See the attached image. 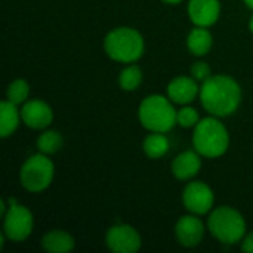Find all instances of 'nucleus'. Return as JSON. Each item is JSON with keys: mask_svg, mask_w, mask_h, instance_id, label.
Masks as SVG:
<instances>
[{"mask_svg": "<svg viewBox=\"0 0 253 253\" xmlns=\"http://www.w3.org/2000/svg\"><path fill=\"white\" fill-rule=\"evenodd\" d=\"M53 176V162L43 153L30 156L19 169V182L22 188L30 193H42L49 188Z\"/></svg>", "mask_w": 253, "mask_h": 253, "instance_id": "obj_6", "label": "nucleus"}, {"mask_svg": "<svg viewBox=\"0 0 253 253\" xmlns=\"http://www.w3.org/2000/svg\"><path fill=\"white\" fill-rule=\"evenodd\" d=\"M170 142L166 136V133L162 132H151L145 136L142 142V150L150 159H162L169 153Z\"/></svg>", "mask_w": 253, "mask_h": 253, "instance_id": "obj_18", "label": "nucleus"}, {"mask_svg": "<svg viewBox=\"0 0 253 253\" xmlns=\"http://www.w3.org/2000/svg\"><path fill=\"white\" fill-rule=\"evenodd\" d=\"M249 30L252 31V34H253V15H252V18H251V21H249Z\"/></svg>", "mask_w": 253, "mask_h": 253, "instance_id": "obj_27", "label": "nucleus"}, {"mask_svg": "<svg viewBox=\"0 0 253 253\" xmlns=\"http://www.w3.org/2000/svg\"><path fill=\"white\" fill-rule=\"evenodd\" d=\"M40 243L46 252L50 253H68L71 252L76 246L74 237L64 230L47 231L46 234H43Z\"/></svg>", "mask_w": 253, "mask_h": 253, "instance_id": "obj_15", "label": "nucleus"}, {"mask_svg": "<svg viewBox=\"0 0 253 253\" xmlns=\"http://www.w3.org/2000/svg\"><path fill=\"white\" fill-rule=\"evenodd\" d=\"M141 83H142V70L138 65L129 64L122 70L119 76V84L123 90L133 92L141 86Z\"/></svg>", "mask_w": 253, "mask_h": 253, "instance_id": "obj_20", "label": "nucleus"}, {"mask_svg": "<svg viewBox=\"0 0 253 253\" xmlns=\"http://www.w3.org/2000/svg\"><path fill=\"white\" fill-rule=\"evenodd\" d=\"M28 95H30V84L24 79L13 80L12 83H9L6 89V99L16 105H22L24 102H27Z\"/></svg>", "mask_w": 253, "mask_h": 253, "instance_id": "obj_21", "label": "nucleus"}, {"mask_svg": "<svg viewBox=\"0 0 253 253\" xmlns=\"http://www.w3.org/2000/svg\"><path fill=\"white\" fill-rule=\"evenodd\" d=\"M205 231L206 228H205L203 221L199 218V215H194V213L181 216L176 221L175 228H173L176 242L182 248H188V249H193L203 242Z\"/></svg>", "mask_w": 253, "mask_h": 253, "instance_id": "obj_10", "label": "nucleus"}, {"mask_svg": "<svg viewBox=\"0 0 253 253\" xmlns=\"http://www.w3.org/2000/svg\"><path fill=\"white\" fill-rule=\"evenodd\" d=\"M105 245L114 253H136L142 246V239L132 225L117 224L107 231Z\"/></svg>", "mask_w": 253, "mask_h": 253, "instance_id": "obj_9", "label": "nucleus"}, {"mask_svg": "<svg viewBox=\"0 0 253 253\" xmlns=\"http://www.w3.org/2000/svg\"><path fill=\"white\" fill-rule=\"evenodd\" d=\"M188 16L196 27H212L221 15L219 0H190L187 6Z\"/></svg>", "mask_w": 253, "mask_h": 253, "instance_id": "obj_12", "label": "nucleus"}, {"mask_svg": "<svg viewBox=\"0 0 253 253\" xmlns=\"http://www.w3.org/2000/svg\"><path fill=\"white\" fill-rule=\"evenodd\" d=\"M202 169V156L196 150L181 153L172 162V173L179 181L193 179Z\"/></svg>", "mask_w": 253, "mask_h": 253, "instance_id": "obj_14", "label": "nucleus"}, {"mask_svg": "<svg viewBox=\"0 0 253 253\" xmlns=\"http://www.w3.org/2000/svg\"><path fill=\"white\" fill-rule=\"evenodd\" d=\"M209 233L222 245H237L246 236V221L243 215L230 206H219L209 213Z\"/></svg>", "mask_w": 253, "mask_h": 253, "instance_id": "obj_5", "label": "nucleus"}, {"mask_svg": "<svg viewBox=\"0 0 253 253\" xmlns=\"http://www.w3.org/2000/svg\"><path fill=\"white\" fill-rule=\"evenodd\" d=\"M213 46V36L206 27H196L187 36V47L194 56H205Z\"/></svg>", "mask_w": 253, "mask_h": 253, "instance_id": "obj_17", "label": "nucleus"}, {"mask_svg": "<svg viewBox=\"0 0 253 253\" xmlns=\"http://www.w3.org/2000/svg\"><path fill=\"white\" fill-rule=\"evenodd\" d=\"M200 120L202 119H200L199 111L194 107H190V104L188 105H182L178 110V113H176V122L184 129H191V127L194 129Z\"/></svg>", "mask_w": 253, "mask_h": 253, "instance_id": "obj_22", "label": "nucleus"}, {"mask_svg": "<svg viewBox=\"0 0 253 253\" xmlns=\"http://www.w3.org/2000/svg\"><path fill=\"white\" fill-rule=\"evenodd\" d=\"M163 3H168V4H178V3H181L182 0H162Z\"/></svg>", "mask_w": 253, "mask_h": 253, "instance_id": "obj_25", "label": "nucleus"}, {"mask_svg": "<svg viewBox=\"0 0 253 253\" xmlns=\"http://www.w3.org/2000/svg\"><path fill=\"white\" fill-rule=\"evenodd\" d=\"M200 95V86L191 76H178L168 84V96L173 104L188 105Z\"/></svg>", "mask_w": 253, "mask_h": 253, "instance_id": "obj_13", "label": "nucleus"}, {"mask_svg": "<svg viewBox=\"0 0 253 253\" xmlns=\"http://www.w3.org/2000/svg\"><path fill=\"white\" fill-rule=\"evenodd\" d=\"M36 144H37L39 153H43L46 156H52V154L58 153L62 148L64 139H62V135L58 130L47 129V130H44V132H42L39 135Z\"/></svg>", "mask_w": 253, "mask_h": 253, "instance_id": "obj_19", "label": "nucleus"}, {"mask_svg": "<svg viewBox=\"0 0 253 253\" xmlns=\"http://www.w3.org/2000/svg\"><path fill=\"white\" fill-rule=\"evenodd\" d=\"M176 113L169 96L156 93L142 99L138 108V119L147 130L168 133L178 125Z\"/></svg>", "mask_w": 253, "mask_h": 253, "instance_id": "obj_4", "label": "nucleus"}, {"mask_svg": "<svg viewBox=\"0 0 253 253\" xmlns=\"http://www.w3.org/2000/svg\"><path fill=\"white\" fill-rule=\"evenodd\" d=\"M21 117L30 129L44 130L53 122V110L43 99H28L21 107Z\"/></svg>", "mask_w": 253, "mask_h": 253, "instance_id": "obj_11", "label": "nucleus"}, {"mask_svg": "<svg viewBox=\"0 0 253 253\" xmlns=\"http://www.w3.org/2000/svg\"><path fill=\"white\" fill-rule=\"evenodd\" d=\"M245 1V4L249 7V9H253V0H243Z\"/></svg>", "mask_w": 253, "mask_h": 253, "instance_id": "obj_26", "label": "nucleus"}, {"mask_svg": "<svg viewBox=\"0 0 253 253\" xmlns=\"http://www.w3.org/2000/svg\"><path fill=\"white\" fill-rule=\"evenodd\" d=\"M184 208L194 215H206L212 212L215 203L213 190L202 181H191L185 185L182 191Z\"/></svg>", "mask_w": 253, "mask_h": 253, "instance_id": "obj_8", "label": "nucleus"}, {"mask_svg": "<svg viewBox=\"0 0 253 253\" xmlns=\"http://www.w3.org/2000/svg\"><path fill=\"white\" fill-rule=\"evenodd\" d=\"M242 251L245 253H253V233L246 234L242 240Z\"/></svg>", "mask_w": 253, "mask_h": 253, "instance_id": "obj_24", "label": "nucleus"}, {"mask_svg": "<svg viewBox=\"0 0 253 253\" xmlns=\"http://www.w3.org/2000/svg\"><path fill=\"white\" fill-rule=\"evenodd\" d=\"M21 120H22V117H21V110H18V105L7 99L1 101V104H0V136L3 139L12 136L15 133Z\"/></svg>", "mask_w": 253, "mask_h": 253, "instance_id": "obj_16", "label": "nucleus"}, {"mask_svg": "<svg viewBox=\"0 0 253 253\" xmlns=\"http://www.w3.org/2000/svg\"><path fill=\"white\" fill-rule=\"evenodd\" d=\"M193 147L206 159H218L227 153L230 133L219 117L209 116L197 123L193 132Z\"/></svg>", "mask_w": 253, "mask_h": 253, "instance_id": "obj_2", "label": "nucleus"}, {"mask_svg": "<svg viewBox=\"0 0 253 253\" xmlns=\"http://www.w3.org/2000/svg\"><path fill=\"white\" fill-rule=\"evenodd\" d=\"M34 228V218L28 208L10 202L3 213V236L15 243L25 242Z\"/></svg>", "mask_w": 253, "mask_h": 253, "instance_id": "obj_7", "label": "nucleus"}, {"mask_svg": "<svg viewBox=\"0 0 253 253\" xmlns=\"http://www.w3.org/2000/svg\"><path fill=\"white\" fill-rule=\"evenodd\" d=\"M104 50L113 61L133 64L144 55L145 42L138 30L130 27H119L105 36Z\"/></svg>", "mask_w": 253, "mask_h": 253, "instance_id": "obj_3", "label": "nucleus"}, {"mask_svg": "<svg viewBox=\"0 0 253 253\" xmlns=\"http://www.w3.org/2000/svg\"><path fill=\"white\" fill-rule=\"evenodd\" d=\"M190 73H191V77L196 79L197 82H206L211 76H212V68L208 62L205 61H197L191 65L190 68Z\"/></svg>", "mask_w": 253, "mask_h": 253, "instance_id": "obj_23", "label": "nucleus"}, {"mask_svg": "<svg viewBox=\"0 0 253 253\" xmlns=\"http://www.w3.org/2000/svg\"><path fill=\"white\" fill-rule=\"evenodd\" d=\"M202 107L215 117H228L234 114L242 102V87L227 74L211 76L200 86Z\"/></svg>", "mask_w": 253, "mask_h": 253, "instance_id": "obj_1", "label": "nucleus"}]
</instances>
